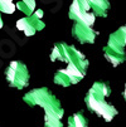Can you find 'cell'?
Listing matches in <instances>:
<instances>
[{
  "label": "cell",
  "mask_w": 126,
  "mask_h": 127,
  "mask_svg": "<svg viewBox=\"0 0 126 127\" xmlns=\"http://www.w3.org/2000/svg\"><path fill=\"white\" fill-rule=\"evenodd\" d=\"M125 99H126V87H125Z\"/></svg>",
  "instance_id": "obj_3"
},
{
  "label": "cell",
  "mask_w": 126,
  "mask_h": 127,
  "mask_svg": "<svg viewBox=\"0 0 126 127\" xmlns=\"http://www.w3.org/2000/svg\"><path fill=\"white\" fill-rule=\"evenodd\" d=\"M126 45V25L120 28L116 33H114L109 42V48L110 50L117 52V53H125L124 47Z\"/></svg>",
  "instance_id": "obj_2"
},
{
  "label": "cell",
  "mask_w": 126,
  "mask_h": 127,
  "mask_svg": "<svg viewBox=\"0 0 126 127\" xmlns=\"http://www.w3.org/2000/svg\"><path fill=\"white\" fill-rule=\"evenodd\" d=\"M93 92H89L88 97H87V102H88V107L91 108V110L96 111L100 116H102L106 121H111L115 115H117V111L115 110V107L110 106L103 102V97L107 96L110 93V88L107 87L106 84L103 83H96V86L93 87Z\"/></svg>",
  "instance_id": "obj_1"
}]
</instances>
